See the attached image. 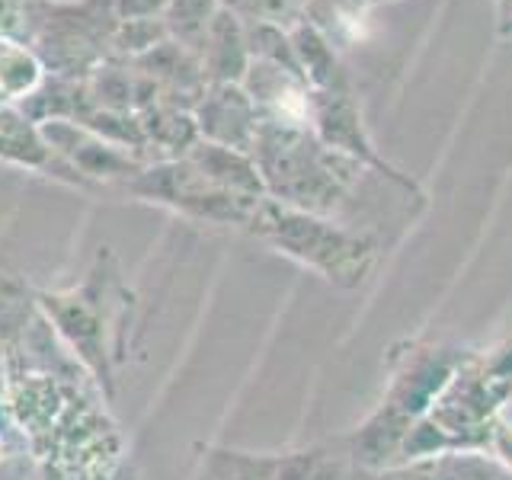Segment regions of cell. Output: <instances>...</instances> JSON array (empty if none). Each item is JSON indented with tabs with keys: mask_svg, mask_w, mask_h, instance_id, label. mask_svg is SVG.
<instances>
[{
	"mask_svg": "<svg viewBox=\"0 0 512 480\" xmlns=\"http://www.w3.org/2000/svg\"><path fill=\"white\" fill-rule=\"evenodd\" d=\"M218 10H221L218 0H167V10L160 20H164L167 36L176 45L199 55V48L208 36V26L215 23Z\"/></svg>",
	"mask_w": 512,
	"mask_h": 480,
	"instance_id": "cell-8",
	"label": "cell"
},
{
	"mask_svg": "<svg viewBox=\"0 0 512 480\" xmlns=\"http://www.w3.org/2000/svg\"><path fill=\"white\" fill-rule=\"evenodd\" d=\"M253 164L260 170L263 186L288 208L311 215H336L356 189L362 164L327 148L314 132L260 122L253 141Z\"/></svg>",
	"mask_w": 512,
	"mask_h": 480,
	"instance_id": "cell-2",
	"label": "cell"
},
{
	"mask_svg": "<svg viewBox=\"0 0 512 480\" xmlns=\"http://www.w3.org/2000/svg\"><path fill=\"white\" fill-rule=\"evenodd\" d=\"M199 128L212 144L231 151H253L256 132H260V112H256L244 84H208L199 109Z\"/></svg>",
	"mask_w": 512,
	"mask_h": 480,
	"instance_id": "cell-4",
	"label": "cell"
},
{
	"mask_svg": "<svg viewBox=\"0 0 512 480\" xmlns=\"http://www.w3.org/2000/svg\"><path fill=\"white\" fill-rule=\"evenodd\" d=\"M250 224H256V231L279 253L311 266L340 288L362 285L381 253V237L375 231L346 228L333 218L288 208L276 199L256 205Z\"/></svg>",
	"mask_w": 512,
	"mask_h": 480,
	"instance_id": "cell-3",
	"label": "cell"
},
{
	"mask_svg": "<svg viewBox=\"0 0 512 480\" xmlns=\"http://www.w3.org/2000/svg\"><path fill=\"white\" fill-rule=\"evenodd\" d=\"M496 7H500V32L512 39V0H496Z\"/></svg>",
	"mask_w": 512,
	"mask_h": 480,
	"instance_id": "cell-12",
	"label": "cell"
},
{
	"mask_svg": "<svg viewBox=\"0 0 512 480\" xmlns=\"http://www.w3.org/2000/svg\"><path fill=\"white\" fill-rule=\"evenodd\" d=\"M39 138L26 125V119L13 109H0V154L20 157V160H36L39 154Z\"/></svg>",
	"mask_w": 512,
	"mask_h": 480,
	"instance_id": "cell-9",
	"label": "cell"
},
{
	"mask_svg": "<svg viewBox=\"0 0 512 480\" xmlns=\"http://www.w3.org/2000/svg\"><path fill=\"white\" fill-rule=\"evenodd\" d=\"M42 71L45 64L32 48L13 36H0V100H29L42 84Z\"/></svg>",
	"mask_w": 512,
	"mask_h": 480,
	"instance_id": "cell-7",
	"label": "cell"
},
{
	"mask_svg": "<svg viewBox=\"0 0 512 480\" xmlns=\"http://www.w3.org/2000/svg\"><path fill=\"white\" fill-rule=\"evenodd\" d=\"M512 394V340L487 352H468L429 413L400 445L404 458L452 455L487 448L496 410Z\"/></svg>",
	"mask_w": 512,
	"mask_h": 480,
	"instance_id": "cell-1",
	"label": "cell"
},
{
	"mask_svg": "<svg viewBox=\"0 0 512 480\" xmlns=\"http://www.w3.org/2000/svg\"><path fill=\"white\" fill-rule=\"evenodd\" d=\"M167 0H116V16L122 20H160Z\"/></svg>",
	"mask_w": 512,
	"mask_h": 480,
	"instance_id": "cell-11",
	"label": "cell"
},
{
	"mask_svg": "<svg viewBox=\"0 0 512 480\" xmlns=\"http://www.w3.org/2000/svg\"><path fill=\"white\" fill-rule=\"evenodd\" d=\"M196 58L202 64V74L208 84H240L250 68L244 20H237L231 10L221 7L215 23L208 26V36Z\"/></svg>",
	"mask_w": 512,
	"mask_h": 480,
	"instance_id": "cell-6",
	"label": "cell"
},
{
	"mask_svg": "<svg viewBox=\"0 0 512 480\" xmlns=\"http://www.w3.org/2000/svg\"><path fill=\"white\" fill-rule=\"evenodd\" d=\"M288 39H292L298 68L311 90H320V93H349L352 90V77L343 64V52L317 26L295 16V20L288 23Z\"/></svg>",
	"mask_w": 512,
	"mask_h": 480,
	"instance_id": "cell-5",
	"label": "cell"
},
{
	"mask_svg": "<svg viewBox=\"0 0 512 480\" xmlns=\"http://www.w3.org/2000/svg\"><path fill=\"white\" fill-rule=\"evenodd\" d=\"M244 23H282L288 26L298 16L295 0H218Z\"/></svg>",
	"mask_w": 512,
	"mask_h": 480,
	"instance_id": "cell-10",
	"label": "cell"
}]
</instances>
